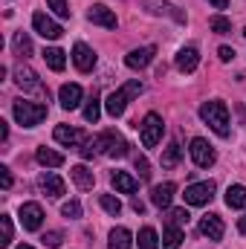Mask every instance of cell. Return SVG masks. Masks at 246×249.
<instances>
[{
	"instance_id": "6da1fadb",
	"label": "cell",
	"mask_w": 246,
	"mask_h": 249,
	"mask_svg": "<svg viewBox=\"0 0 246 249\" xmlns=\"http://www.w3.org/2000/svg\"><path fill=\"white\" fill-rule=\"evenodd\" d=\"M200 119L209 124L217 136H229V107L223 105V102H203V107H200Z\"/></svg>"
},
{
	"instance_id": "7a4b0ae2",
	"label": "cell",
	"mask_w": 246,
	"mask_h": 249,
	"mask_svg": "<svg viewBox=\"0 0 246 249\" xmlns=\"http://www.w3.org/2000/svg\"><path fill=\"white\" fill-rule=\"evenodd\" d=\"M139 93H142V81H139V78H133V81L122 84L119 90H113V93L107 96V102H105V110H107L110 116H122L124 107H127V102H130L133 96H139Z\"/></svg>"
},
{
	"instance_id": "3957f363",
	"label": "cell",
	"mask_w": 246,
	"mask_h": 249,
	"mask_svg": "<svg viewBox=\"0 0 246 249\" xmlns=\"http://www.w3.org/2000/svg\"><path fill=\"white\" fill-rule=\"evenodd\" d=\"M12 113H15L18 124H23V127H35V124H41L44 119H47V105L18 99V102L12 105Z\"/></svg>"
},
{
	"instance_id": "277c9868",
	"label": "cell",
	"mask_w": 246,
	"mask_h": 249,
	"mask_svg": "<svg viewBox=\"0 0 246 249\" xmlns=\"http://www.w3.org/2000/svg\"><path fill=\"white\" fill-rule=\"evenodd\" d=\"M162 133H165V124L159 119V113H148L142 124H139V136H142V145L145 148H154L162 142Z\"/></svg>"
},
{
	"instance_id": "5b68a950",
	"label": "cell",
	"mask_w": 246,
	"mask_h": 249,
	"mask_svg": "<svg viewBox=\"0 0 246 249\" xmlns=\"http://www.w3.org/2000/svg\"><path fill=\"white\" fill-rule=\"evenodd\" d=\"M96 145H99V154H107L113 160H122L124 154H127V142L116 130H105L102 136H96Z\"/></svg>"
},
{
	"instance_id": "8992f818",
	"label": "cell",
	"mask_w": 246,
	"mask_h": 249,
	"mask_svg": "<svg viewBox=\"0 0 246 249\" xmlns=\"http://www.w3.org/2000/svg\"><path fill=\"white\" fill-rule=\"evenodd\" d=\"M214 183L211 180H206V183H191V186L185 188V203L188 206H206V203H211V197H214Z\"/></svg>"
},
{
	"instance_id": "52a82bcc",
	"label": "cell",
	"mask_w": 246,
	"mask_h": 249,
	"mask_svg": "<svg viewBox=\"0 0 246 249\" xmlns=\"http://www.w3.org/2000/svg\"><path fill=\"white\" fill-rule=\"evenodd\" d=\"M191 160L200 165V168H211L214 165V160H217V154H214V148L206 142V139H200V136H194L191 139Z\"/></svg>"
},
{
	"instance_id": "ba28073f",
	"label": "cell",
	"mask_w": 246,
	"mask_h": 249,
	"mask_svg": "<svg viewBox=\"0 0 246 249\" xmlns=\"http://www.w3.org/2000/svg\"><path fill=\"white\" fill-rule=\"evenodd\" d=\"M32 26H35V32L41 35V38H47V41H58L64 35V29L50 18V15H44V12H35L32 15Z\"/></svg>"
},
{
	"instance_id": "9c48e42d",
	"label": "cell",
	"mask_w": 246,
	"mask_h": 249,
	"mask_svg": "<svg viewBox=\"0 0 246 249\" xmlns=\"http://www.w3.org/2000/svg\"><path fill=\"white\" fill-rule=\"evenodd\" d=\"M18 217H20V226L26 232H38L41 223H44V209L38 203H23L20 212H18Z\"/></svg>"
},
{
	"instance_id": "30bf717a",
	"label": "cell",
	"mask_w": 246,
	"mask_h": 249,
	"mask_svg": "<svg viewBox=\"0 0 246 249\" xmlns=\"http://www.w3.org/2000/svg\"><path fill=\"white\" fill-rule=\"evenodd\" d=\"M87 20L90 23H99V26H105V29H116V15L105 6V3H99V6H93L90 12H87Z\"/></svg>"
},
{
	"instance_id": "8fae6325",
	"label": "cell",
	"mask_w": 246,
	"mask_h": 249,
	"mask_svg": "<svg viewBox=\"0 0 246 249\" xmlns=\"http://www.w3.org/2000/svg\"><path fill=\"white\" fill-rule=\"evenodd\" d=\"M15 81H18V87H23V90H41L38 72H35L29 64H18V67H15Z\"/></svg>"
},
{
	"instance_id": "7c38bea8",
	"label": "cell",
	"mask_w": 246,
	"mask_h": 249,
	"mask_svg": "<svg viewBox=\"0 0 246 249\" xmlns=\"http://www.w3.org/2000/svg\"><path fill=\"white\" fill-rule=\"evenodd\" d=\"M72 64L81 70V72H90L96 67V53L87 47V44H75L72 47Z\"/></svg>"
},
{
	"instance_id": "4fadbf2b",
	"label": "cell",
	"mask_w": 246,
	"mask_h": 249,
	"mask_svg": "<svg viewBox=\"0 0 246 249\" xmlns=\"http://www.w3.org/2000/svg\"><path fill=\"white\" fill-rule=\"evenodd\" d=\"M145 9L151 15H165V18H174L177 23H185V15L177 12V6H171L168 0H145Z\"/></svg>"
},
{
	"instance_id": "5bb4252c",
	"label": "cell",
	"mask_w": 246,
	"mask_h": 249,
	"mask_svg": "<svg viewBox=\"0 0 246 249\" xmlns=\"http://www.w3.org/2000/svg\"><path fill=\"white\" fill-rule=\"evenodd\" d=\"M154 55H157V47H142V50L127 53V55H124V64H127L130 70H142V67H148V64L154 61Z\"/></svg>"
},
{
	"instance_id": "9a60e30c",
	"label": "cell",
	"mask_w": 246,
	"mask_h": 249,
	"mask_svg": "<svg viewBox=\"0 0 246 249\" xmlns=\"http://www.w3.org/2000/svg\"><path fill=\"white\" fill-rule=\"evenodd\" d=\"M200 232L209 238V241H220L223 238V220L217 217V214H206V217H200Z\"/></svg>"
},
{
	"instance_id": "2e32d148",
	"label": "cell",
	"mask_w": 246,
	"mask_h": 249,
	"mask_svg": "<svg viewBox=\"0 0 246 249\" xmlns=\"http://www.w3.org/2000/svg\"><path fill=\"white\" fill-rule=\"evenodd\" d=\"M38 186H41V191H44L47 197H61L64 194V180L58 174H53V171H44V174L38 177Z\"/></svg>"
},
{
	"instance_id": "e0dca14e",
	"label": "cell",
	"mask_w": 246,
	"mask_h": 249,
	"mask_svg": "<svg viewBox=\"0 0 246 249\" xmlns=\"http://www.w3.org/2000/svg\"><path fill=\"white\" fill-rule=\"evenodd\" d=\"M81 87L78 84H64L61 90H58V102H61L64 110H75L78 105H81Z\"/></svg>"
},
{
	"instance_id": "ac0fdd59",
	"label": "cell",
	"mask_w": 246,
	"mask_h": 249,
	"mask_svg": "<svg viewBox=\"0 0 246 249\" xmlns=\"http://www.w3.org/2000/svg\"><path fill=\"white\" fill-rule=\"evenodd\" d=\"M177 70L180 72H194L197 70V64H200V53H197V47H183L180 53H177Z\"/></svg>"
},
{
	"instance_id": "d6986e66",
	"label": "cell",
	"mask_w": 246,
	"mask_h": 249,
	"mask_svg": "<svg viewBox=\"0 0 246 249\" xmlns=\"http://www.w3.org/2000/svg\"><path fill=\"white\" fill-rule=\"evenodd\" d=\"M174 191H177V186H174V183L154 186V191H151V203H154L157 209H168V206H171V200H174Z\"/></svg>"
},
{
	"instance_id": "ffe728a7",
	"label": "cell",
	"mask_w": 246,
	"mask_h": 249,
	"mask_svg": "<svg viewBox=\"0 0 246 249\" xmlns=\"http://www.w3.org/2000/svg\"><path fill=\"white\" fill-rule=\"evenodd\" d=\"M53 136H55V142H61L64 148H75L84 136H81V130H75V127H70V124H58L55 130H53Z\"/></svg>"
},
{
	"instance_id": "44dd1931",
	"label": "cell",
	"mask_w": 246,
	"mask_h": 249,
	"mask_svg": "<svg viewBox=\"0 0 246 249\" xmlns=\"http://www.w3.org/2000/svg\"><path fill=\"white\" fill-rule=\"evenodd\" d=\"M70 177L75 180V186L84 188V191L96 186V174H93V171H90L87 165H75V168H70Z\"/></svg>"
},
{
	"instance_id": "7402d4cb",
	"label": "cell",
	"mask_w": 246,
	"mask_h": 249,
	"mask_svg": "<svg viewBox=\"0 0 246 249\" xmlns=\"http://www.w3.org/2000/svg\"><path fill=\"white\" fill-rule=\"evenodd\" d=\"M35 160H38L44 168H58V165H64V154L53 151V148H38V151H35Z\"/></svg>"
},
{
	"instance_id": "603a6c76",
	"label": "cell",
	"mask_w": 246,
	"mask_h": 249,
	"mask_svg": "<svg viewBox=\"0 0 246 249\" xmlns=\"http://www.w3.org/2000/svg\"><path fill=\"white\" fill-rule=\"evenodd\" d=\"M110 183L116 186V191H122V194H133L136 188H139V183L127 174V171H113V177H110Z\"/></svg>"
},
{
	"instance_id": "cb8c5ba5",
	"label": "cell",
	"mask_w": 246,
	"mask_h": 249,
	"mask_svg": "<svg viewBox=\"0 0 246 249\" xmlns=\"http://www.w3.org/2000/svg\"><path fill=\"white\" fill-rule=\"evenodd\" d=\"M180 244H183V226L168 223L162 232V249H180Z\"/></svg>"
},
{
	"instance_id": "d4e9b609",
	"label": "cell",
	"mask_w": 246,
	"mask_h": 249,
	"mask_svg": "<svg viewBox=\"0 0 246 249\" xmlns=\"http://www.w3.org/2000/svg\"><path fill=\"white\" fill-rule=\"evenodd\" d=\"M226 206L229 209H246V186H229V191H226Z\"/></svg>"
},
{
	"instance_id": "484cf974",
	"label": "cell",
	"mask_w": 246,
	"mask_h": 249,
	"mask_svg": "<svg viewBox=\"0 0 246 249\" xmlns=\"http://www.w3.org/2000/svg\"><path fill=\"white\" fill-rule=\"evenodd\" d=\"M44 61L50 64V70H55V72H61L64 67H67L64 50H58V47H50V50H44Z\"/></svg>"
},
{
	"instance_id": "4316f807",
	"label": "cell",
	"mask_w": 246,
	"mask_h": 249,
	"mask_svg": "<svg viewBox=\"0 0 246 249\" xmlns=\"http://www.w3.org/2000/svg\"><path fill=\"white\" fill-rule=\"evenodd\" d=\"M110 249H130L133 247V241H130V232L124 229V226H119V229H113L110 232V244H107Z\"/></svg>"
},
{
	"instance_id": "83f0119b",
	"label": "cell",
	"mask_w": 246,
	"mask_h": 249,
	"mask_svg": "<svg viewBox=\"0 0 246 249\" xmlns=\"http://www.w3.org/2000/svg\"><path fill=\"white\" fill-rule=\"evenodd\" d=\"M180 157H183V148H180L177 142H171V145L162 151V168H177Z\"/></svg>"
},
{
	"instance_id": "f1b7e54d",
	"label": "cell",
	"mask_w": 246,
	"mask_h": 249,
	"mask_svg": "<svg viewBox=\"0 0 246 249\" xmlns=\"http://www.w3.org/2000/svg\"><path fill=\"white\" fill-rule=\"evenodd\" d=\"M159 235H157V229H151V226H145L142 232H139V249H159Z\"/></svg>"
},
{
	"instance_id": "f546056e",
	"label": "cell",
	"mask_w": 246,
	"mask_h": 249,
	"mask_svg": "<svg viewBox=\"0 0 246 249\" xmlns=\"http://www.w3.org/2000/svg\"><path fill=\"white\" fill-rule=\"evenodd\" d=\"M15 53H18L20 58H29V55H32V41H29L26 32H18V35H15Z\"/></svg>"
},
{
	"instance_id": "4dcf8cb0",
	"label": "cell",
	"mask_w": 246,
	"mask_h": 249,
	"mask_svg": "<svg viewBox=\"0 0 246 249\" xmlns=\"http://www.w3.org/2000/svg\"><path fill=\"white\" fill-rule=\"evenodd\" d=\"M99 203H102V209H105L107 214H113V217L122 212V200H119V197H113V194H102V197H99Z\"/></svg>"
},
{
	"instance_id": "1f68e13d",
	"label": "cell",
	"mask_w": 246,
	"mask_h": 249,
	"mask_svg": "<svg viewBox=\"0 0 246 249\" xmlns=\"http://www.w3.org/2000/svg\"><path fill=\"white\" fill-rule=\"evenodd\" d=\"M209 26H211V32H217V35L232 32V20H229V18H223V15H214V18L209 20Z\"/></svg>"
},
{
	"instance_id": "d6a6232c",
	"label": "cell",
	"mask_w": 246,
	"mask_h": 249,
	"mask_svg": "<svg viewBox=\"0 0 246 249\" xmlns=\"http://www.w3.org/2000/svg\"><path fill=\"white\" fill-rule=\"evenodd\" d=\"M99 116H102V110H99V99L93 96V99H90V102L84 105V119L96 124V122H99Z\"/></svg>"
},
{
	"instance_id": "836d02e7",
	"label": "cell",
	"mask_w": 246,
	"mask_h": 249,
	"mask_svg": "<svg viewBox=\"0 0 246 249\" xmlns=\"http://www.w3.org/2000/svg\"><path fill=\"white\" fill-rule=\"evenodd\" d=\"M168 223H174V226H185V223H188V212H185V206L183 209H171V212H168Z\"/></svg>"
},
{
	"instance_id": "e575fe53",
	"label": "cell",
	"mask_w": 246,
	"mask_h": 249,
	"mask_svg": "<svg viewBox=\"0 0 246 249\" xmlns=\"http://www.w3.org/2000/svg\"><path fill=\"white\" fill-rule=\"evenodd\" d=\"M61 212H64V217L75 220V217H81V203H78V200H70V203L61 206Z\"/></svg>"
},
{
	"instance_id": "d590c367",
	"label": "cell",
	"mask_w": 246,
	"mask_h": 249,
	"mask_svg": "<svg viewBox=\"0 0 246 249\" xmlns=\"http://www.w3.org/2000/svg\"><path fill=\"white\" fill-rule=\"evenodd\" d=\"M0 226H3V241H0V247H9V244H12V217L3 214V217H0Z\"/></svg>"
},
{
	"instance_id": "8d00e7d4",
	"label": "cell",
	"mask_w": 246,
	"mask_h": 249,
	"mask_svg": "<svg viewBox=\"0 0 246 249\" xmlns=\"http://www.w3.org/2000/svg\"><path fill=\"white\" fill-rule=\"evenodd\" d=\"M47 6H50L58 18H70V6H67V0H47Z\"/></svg>"
},
{
	"instance_id": "74e56055",
	"label": "cell",
	"mask_w": 246,
	"mask_h": 249,
	"mask_svg": "<svg viewBox=\"0 0 246 249\" xmlns=\"http://www.w3.org/2000/svg\"><path fill=\"white\" fill-rule=\"evenodd\" d=\"M41 241H44V247L58 249V247H61V241H64V235H61V232H47V235H44Z\"/></svg>"
},
{
	"instance_id": "f35d334b",
	"label": "cell",
	"mask_w": 246,
	"mask_h": 249,
	"mask_svg": "<svg viewBox=\"0 0 246 249\" xmlns=\"http://www.w3.org/2000/svg\"><path fill=\"white\" fill-rule=\"evenodd\" d=\"M136 171H139V177H142V180H151V165H148V160H145V157H136Z\"/></svg>"
},
{
	"instance_id": "ab89813d",
	"label": "cell",
	"mask_w": 246,
	"mask_h": 249,
	"mask_svg": "<svg viewBox=\"0 0 246 249\" xmlns=\"http://www.w3.org/2000/svg\"><path fill=\"white\" fill-rule=\"evenodd\" d=\"M217 55H220V61H232V58H235V50H232V47H220Z\"/></svg>"
},
{
	"instance_id": "60d3db41",
	"label": "cell",
	"mask_w": 246,
	"mask_h": 249,
	"mask_svg": "<svg viewBox=\"0 0 246 249\" xmlns=\"http://www.w3.org/2000/svg\"><path fill=\"white\" fill-rule=\"evenodd\" d=\"M0 186L12 188V174H9V168H0Z\"/></svg>"
},
{
	"instance_id": "b9f144b4",
	"label": "cell",
	"mask_w": 246,
	"mask_h": 249,
	"mask_svg": "<svg viewBox=\"0 0 246 249\" xmlns=\"http://www.w3.org/2000/svg\"><path fill=\"white\" fill-rule=\"evenodd\" d=\"M209 3H211L214 9H226V6H229V0H209Z\"/></svg>"
},
{
	"instance_id": "7bdbcfd3",
	"label": "cell",
	"mask_w": 246,
	"mask_h": 249,
	"mask_svg": "<svg viewBox=\"0 0 246 249\" xmlns=\"http://www.w3.org/2000/svg\"><path fill=\"white\" fill-rule=\"evenodd\" d=\"M6 136H9V127H6V122H0V139L6 142Z\"/></svg>"
},
{
	"instance_id": "ee69618b",
	"label": "cell",
	"mask_w": 246,
	"mask_h": 249,
	"mask_svg": "<svg viewBox=\"0 0 246 249\" xmlns=\"http://www.w3.org/2000/svg\"><path fill=\"white\" fill-rule=\"evenodd\" d=\"M238 229H241V235H246V214L238 220Z\"/></svg>"
},
{
	"instance_id": "f6af8a7d",
	"label": "cell",
	"mask_w": 246,
	"mask_h": 249,
	"mask_svg": "<svg viewBox=\"0 0 246 249\" xmlns=\"http://www.w3.org/2000/svg\"><path fill=\"white\" fill-rule=\"evenodd\" d=\"M18 249H32V247H29V244H20V247H18Z\"/></svg>"
},
{
	"instance_id": "bcb514c9",
	"label": "cell",
	"mask_w": 246,
	"mask_h": 249,
	"mask_svg": "<svg viewBox=\"0 0 246 249\" xmlns=\"http://www.w3.org/2000/svg\"><path fill=\"white\" fill-rule=\"evenodd\" d=\"M244 35H246V29H244Z\"/></svg>"
}]
</instances>
